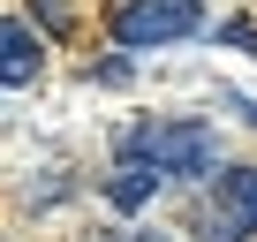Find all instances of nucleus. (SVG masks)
I'll return each mask as SVG.
<instances>
[{"mask_svg": "<svg viewBox=\"0 0 257 242\" xmlns=\"http://www.w3.org/2000/svg\"><path fill=\"white\" fill-rule=\"evenodd\" d=\"M121 152L152 159L159 174H212V167H219L212 121H137V129L121 137Z\"/></svg>", "mask_w": 257, "mask_h": 242, "instance_id": "nucleus-1", "label": "nucleus"}, {"mask_svg": "<svg viewBox=\"0 0 257 242\" xmlns=\"http://www.w3.org/2000/svg\"><path fill=\"white\" fill-rule=\"evenodd\" d=\"M249 234H257V167H227L197 204V242H249Z\"/></svg>", "mask_w": 257, "mask_h": 242, "instance_id": "nucleus-2", "label": "nucleus"}, {"mask_svg": "<svg viewBox=\"0 0 257 242\" xmlns=\"http://www.w3.org/2000/svg\"><path fill=\"white\" fill-rule=\"evenodd\" d=\"M189 31H204L197 0H121V8H113V38L121 46H174Z\"/></svg>", "mask_w": 257, "mask_h": 242, "instance_id": "nucleus-3", "label": "nucleus"}, {"mask_svg": "<svg viewBox=\"0 0 257 242\" xmlns=\"http://www.w3.org/2000/svg\"><path fill=\"white\" fill-rule=\"evenodd\" d=\"M38 38H31V23H16V16H0V83H38Z\"/></svg>", "mask_w": 257, "mask_h": 242, "instance_id": "nucleus-4", "label": "nucleus"}, {"mask_svg": "<svg viewBox=\"0 0 257 242\" xmlns=\"http://www.w3.org/2000/svg\"><path fill=\"white\" fill-rule=\"evenodd\" d=\"M167 174L152 167V159H137V152H121V167H113V182H106V197L121 204V212H137V204H152V189H159Z\"/></svg>", "mask_w": 257, "mask_h": 242, "instance_id": "nucleus-5", "label": "nucleus"}, {"mask_svg": "<svg viewBox=\"0 0 257 242\" xmlns=\"http://www.w3.org/2000/svg\"><path fill=\"white\" fill-rule=\"evenodd\" d=\"M38 16H46L53 31H68V8H61V0H38Z\"/></svg>", "mask_w": 257, "mask_h": 242, "instance_id": "nucleus-6", "label": "nucleus"}, {"mask_svg": "<svg viewBox=\"0 0 257 242\" xmlns=\"http://www.w3.org/2000/svg\"><path fill=\"white\" fill-rule=\"evenodd\" d=\"M121 242H167V234H121Z\"/></svg>", "mask_w": 257, "mask_h": 242, "instance_id": "nucleus-7", "label": "nucleus"}, {"mask_svg": "<svg viewBox=\"0 0 257 242\" xmlns=\"http://www.w3.org/2000/svg\"><path fill=\"white\" fill-rule=\"evenodd\" d=\"M242 113H249V121H257V106H242Z\"/></svg>", "mask_w": 257, "mask_h": 242, "instance_id": "nucleus-8", "label": "nucleus"}]
</instances>
